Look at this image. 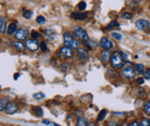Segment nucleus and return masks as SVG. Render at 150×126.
I'll return each instance as SVG.
<instances>
[{
    "mask_svg": "<svg viewBox=\"0 0 150 126\" xmlns=\"http://www.w3.org/2000/svg\"><path fill=\"white\" fill-rule=\"evenodd\" d=\"M110 64H112V68H120L121 66L125 64V59L122 58L121 52L118 51H115L112 55V58H110Z\"/></svg>",
    "mask_w": 150,
    "mask_h": 126,
    "instance_id": "obj_1",
    "label": "nucleus"
},
{
    "mask_svg": "<svg viewBox=\"0 0 150 126\" xmlns=\"http://www.w3.org/2000/svg\"><path fill=\"white\" fill-rule=\"evenodd\" d=\"M74 35L75 37H76L77 39L81 40V41L83 42L84 44H86L88 42V36L87 34V32L84 30V29L82 27H76L75 30H74Z\"/></svg>",
    "mask_w": 150,
    "mask_h": 126,
    "instance_id": "obj_2",
    "label": "nucleus"
},
{
    "mask_svg": "<svg viewBox=\"0 0 150 126\" xmlns=\"http://www.w3.org/2000/svg\"><path fill=\"white\" fill-rule=\"evenodd\" d=\"M122 75L125 79L133 80V79L135 77V70L132 67V66H125V67L122 70Z\"/></svg>",
    "mask_w": 150,
    "mask_h": 126,
    "instance_id": "obj_3",
    "label": "nucleus"
},
{
    "mask_svg": "<svg viewBox=\"0 0 150 126\" xmlns=\"http://www.w3.org/2000/svg\"><path fill=\"white\" fill-rule=\"evenodd\" d=\"M100 45V47L103 50H108V51H110V49L113 48V42L110 41V39H108L107 37H102L101 38Z\"/></svg>",
    "mask_w": 150,
    "mask_h": 126,
    "instance_id": "obj_4",
    "label": "nucleus"
},
{
    "mask_svg": "<svg viewBox=\"0 0 150 126\" xmlns=\"http://www.w3.org/2000/svg\"><path fill=\"white\" fill-rule=\"evenodd\" d=\"M25 46L27 47L30 51H37L39 48V43L36 40L34 39H30V40H26V42H25Z\"/></svg>",
    "mask_w": 150,
    "mask_h": 126,
    "instance_id": "obj_5",
    "label": "nucleus"
},
{
    "mask_svg": "<svg viewBox=\"0 0 150 126\" xmlns=\"http://www.w3.org/2000/svg\"><path fill=\"white\" fill-rule=\"evenodd\" d=\"M29 35V30L25 29H18L16 31L15 39L17 41H22V40H26Z\"/></svg>",
    "mask_w": 150,
    "mask_h": 126,
    "instance_id": "obj_6",
    "label": "nucleus"
},
{
    "mask_svg": "<svg viewBox=\"0 0 150 126\" xmlns=\"http://www.w3.org/2000/svg\"><path fill=\"white\" fill-rule=\"evenodd\" d=\"M18 106L15 102H8L6 106L5 112L6 114L11 115V114L16 113V112L18 111Z\"/></svg>",
    "mask_w": 150,
    "mask_h": 126,
    "instance_id": "obj_7",
    "label": "nucleus"
},
{
    "mask_svg": "<svg viewBox=\"0 0 150 126\" xmlns=\"http://www.w3.org/2000/svg\"><path fill=\"white\" fill-rule=\"evenodd\" d=\"M135 27L139 30H145L149 27V22L144 18H140L135 22Z\"/></svg>",
    "mask_w": 150,
    "mask_h": 126,
    "instance_id": "obj_8",
    "label": "nucleus"
},
{
    "mask_svg": "<svg viewBox=\"0 0 150 126\" xmlns=\"http://www.w3.org/2000/svg\"><path fill=\"white\" fill-rule=\"evenodd\" d=\"M76 55H77V58L83 62L88 61V55L87 51L83 48H78V50L76 52Z\"/></svg>",
    "mask_w": 150,
    "mask_h": 126,
    "instance_id": "obj_9",
    "label": "nucleus"
},
{
    "mask_svg": "<svg viewBox=\"0 0 150 126\" xmlns=\"http://www.w3.org/2000/svg\"><path fill=\"white\" fill-rule=\"evenodd\" d=\"M70 17L76 19V21H84L88 18V15L86 13H81V12H72Z\"/></svg>",
    "mask_w": 150,
    "mask_h": 126,
    "instance_id": "obj_10",
    "label": "nucleus"
},
{
    "mask_svg": "<svg viewBox=\"0 0 150 126\" xmlns=\"http://www.w3.org/2000/svg\"><path fill=\"white\" fill-rule=\"evenodd\" d=\"M43 34L49 41H54V40L56 38V34H55L54 30L52 29H45L43 30Z\"/></svg>",
    "mask_w": 150,
    "mask_h": 126,
    "instance_id": "obj_11",
    "label": "nucleus"
},
{
    "mask_svg": "<svg viewBox=\"0 0 150 126\" xmlns=\"http://www.w3.org/2000/svg\"><path fill=\"white\" fill-rule=\"evenodd\" d=\"M110 58H112V54H110V52L108 51V50H104L100 52V59L103 63H108Z\"/></svg>",
    "mask_w": 150,
    "mask_h": 126,
    "instance_id": "obj_12",
    "label": "nucleus"
},
{
    "mask_svg": "<svg viewBox=\"0 0 150 126\" xmlns=\"http://www.w3.org/2000/svg\"><path fill=\"white\" fill-rule=\"evenodd\" d=\"M64 46H67V47L70 48L71 50H75V49H78L79 48V46H80V43L78 41H76V40H72L71 42H64Z\"/></svg>",
    "mask_w": 150,
    "mask_h": 126,
    "instance_id": "obj_13",
    "label": "nucleus"
},
{
    "mask_svg": "<svg viewBox=\"0 0 150 126\" xmlns=\"http://www.w3.org/2000/svg\"><path fill=\"white\" fill-rule=\"evenodd\" d=\"M60 54L67 58H71L73 55V52L71 51V49L67 47V46H64V47H62L60 49Z\"/></svg>",
    "mask_w": 150,
    "mask_h": 126,
    "instance_id": "obj_14",
    "label": "nucleus"
},
{
    "mask_svg": "<svg viewBox=\"0 0 150 126\" xmlns=\"http://www.w3.org/2000/svg\"><path fill=\"white\" fill-rule=\"evenodd\" d=\"M13 44H14L15 49L18 52H23L25 50V45L21 41H16V42H14Z\"/></svg>",
    "mask_w": 150,
    "mask_h": 126,
    "instance_id": "obj_15",
    "label": "nucleus"
},
{
    "mask_svg": "<svg viewBox=\"0 0 150 126\" xmlns=\"http://www.w3.org/2000/svg\"><path fill=\"white\" fill-rule=\"evenodd\" d=\"M17 31V24L16 23H10L8 28V30H6V32H8V35H13L14 33Z\"/></svg>",
    "mask_w": 150,
    "mask_h": 126,
    "instance_id": "obj_16",
    "label": "nucleus"
},
{
    "mask_svg": "<svg viewBox=\"0 0 150 126\" xmlns=\"http://www.w3.org/2000/svg\"><path fill=\"white\" fill-rule=\"evenodd\" d=\"M63 37H64V42H69L72 41V40H74V37L72 36L71 32H69V31L64 32L63 34Z\"/></svg>",
    "mask_w": 150,
    "mask_h": 126,
    "instance_id": "obj_17",
    "label": "nucleus"
},
{
    "mask_svg": "<svg viewBox=\"0 0 150 126\" xmlns=\"http://www.w3.org/2000/svg\"><path fill=\"white\" fill-rule=\"evenodd\" d=\"M8 103V98H3L0 99V111H3L6 109V104Z\"/></svg>",
    "mask_w": 150,
    "mask_h": 126,
    "instance_id": "obj_18",
    "label": "nucleus"
},
{
    "mask_svg": "<svg viewBox=\"0 0 150 126\" xmlns=\"http://www.w3.org/2000/svg\"><path fill=\"white\" fill-rule=\"evenodd\" d=\"M6 19L2 17H0V33H4L6 31Z\"/></svg>",
    "mask_w": 150,
    "mask_h": 126,
    "instance_id": "obj_19",
    "label": "nucleus"
},
{
    "mask_svg": "<svg viewBox=\"0 0 150 126\" xmlns=\"http://www.w3.org/2000/svg\"><path fill=\"white\" fill-rule=\"evenodd\" d=\"M33 112L34 114L37 116V117H42L43 115V111H42V109L41 107H39V106H36V107H33Z\"/></svg>",
    "mask_w": 150,
    "mask_h": 126,
    "instance_id": "obj_20",
    "label": "nucleus"
},
{
    "mask_svg": "<svg viewBox=\"0 0 150 126\" xmlns=\"http://www.w3.org/2000/svg\"><path fill=\"white\" fill-rule=\"evenodd\" d=\"M134 69L137 71L140 75H143V74H144V72H145V66L143 65L142 64H137L134 65Z\"/></svg>",
    "mask_w": 150,
    "mask_h": 126,
    "instance_id": "obj_21",
    "label": "nucleus"
},
{
    "mask_svg": "<svg viewBox=\"0 0 150 126\" xmlns=\"http://www.w3.org/2000/svg\"><path fill=\"white\" fill-rule=\"evenodd\" d=\"M87 124H88V121H87V119L84 117H80L76 122V126H87Z\"/></svg>",
    "mask_w": 150,
    "mask_h": 126,
    "instance_id": "obj_22",
    "label": "nucleus"
},
{
    "mask_svg": "<svg viewBox=\"0 0 150 126\" xmlns=\"http://www.w3.org/2000/svg\"><path fill=\"white\" fill-rule=\"evenodd\" d=\"M106 114H107V110H100V112L99 113V115H98V122H101L104 118H105V116H106Z\"/></svg>",
    "mask_w": 150,
    "mask_h": 126,
    "instance_id": "obj_23",
    "label": "nucleus"
},
{
    "mask_svg": "<svg viewBox=\"0 0 150 126\" xmlns=\"http://www.w3.org/2000/svg\"><path fill=\"white\" fill-rule=\"evenodd\" d=\"M118 26H119V23H118V21H112V22H110V23H109V25H108L107 27H106V30H110V29L115 28V27H118Z\"/></svg>",
    "mask_w": 150,
    "mask_h": 126,
    "instance_id": "obj_24",
    "label": "nucleus"
},
{
    "mask_svg": "<svg viewBox=\"0 0 150 126\" xmlns=\"http://www.w3.org/2000/svg\"><path fill=\"white\" fill-rule=\"evenodd\" d=\"M31 16H32V11L31 10H27V9H24L23 8V17L25 18L29 19V18H31Z\"/></svg>",
    "mask_w": 150,
    "mask_h": 126,
    "instance_id": "obj_25",
    "label": "nucleus"
},
{
    "mask_svg": "<svg viewBox=\"0 0 150 126\" xmlns=\"http://www.w3.org/2000/svg\"><path fill=\"white\" fill-rule=\"evenodd\" d=\"M144 111L145 113L148 116H150V101H146L144 106Z\"/></svg>",
    "mask_w": 150,
    "mask_h": 126,
    "instance_id": "obj_26",
    "label": "nucleus"
},
{
    "mask_svg": "<svg viewBox=\"0 0 150 126\" xmlns=\"http://www.w3.org/2000/svg\"><path fill=\"white\" fill-rule=\"evenodd\" d=\"M45 98V95L42 92H38V93H35L33 94V98L36 99V101H40V99H42Z\"/></svg>",
    "mask_w": 150,
    "mask_h": 126,
    "instance_id": "obj_27",
    "label": "nucleus"
},
{
    "mask_svg": "<svg viewBox=\"0 0 150 126\" xmlns=\"http://www.w3.org/2000/svg\"><path fill=\"white\" fill-rule=\"evenodd\" d=\"M121 18L122 19H131L133 18V14L132 13H130V12H125V13H122Z\"/></svg>",
    "mask_w": 150,
    "mask_h": 126,
    "instance_id": "obj_28",
    "label": "nucleus"
},
{
    "mask_svg": "<svg viewBox=\"0 0 150 126\" xmlns=\"http://www.w3.org/2000/svg\"><path fill=\"white\" fill-rule=\"evenodd\" d=\"M86 8H87V4L85 1H81L77 5V8H78V10H80V11L85 10V9H86Z\"/></svg>",
    "mask_w": 150,
    "mask_h": 126,
    "instance_id": "obj_29",
    "label": "nucleus"
},
{
    "mask_svg": "<svg viewBox=\"0 0 150 126\" xmlns=\"http://www.w3.org/2000/svg\"><path fill=\"white\" fill-rule=\"evenodd\" d=\"M139 126H150V120L147 118L142 119V121L140 122Z\"/></svg>",
    "mask_w": 150,
    "mask_h": 126,
    "instance_id": "obj_30",
    "label": "nucleus"
},
{
    "mask_svg": "<svg viewBox=\"0 0 150 126\" xmlns=\"http://www.w3.org/2000/svg\"><path fill=\"white\" fill-rule=\"evenodd\" d=\"M36 22L38 24H41V25L44 24L45 23V18L43 16H38L36 18Z\"/></svg>",
    "mask_w": 150,
    "mask_h": 126,
    "instance_id": "obj_31",
    "label": "nucleus"
},
{
    "mask_svg": "<svg viewBox=\"0 0 150 126\" xmlns=\"http://www.w3.org/2000/svg\"><path fill=\"white\" fill-rule=\"evenodd\" d=\"M112 37L115 40H117V41H121V40L122 39V36L120 34V33L118 32H112Z\"/></svg>",
    "mask_w": 150,
    "mask_h": 126,
    "instance_id": "obj_32",
    "label": "nucleus"
},
{
    "mask_svg": "<svg viewBox=\"0 0 150 126\" xmlns=\"http://www.w3.org/2000/svg\"><path fill=\"white\" fill-rule=\"evenodd\" d=\"M40 48H41L42 52H47V50H48V48H47V44L45 43L44 42H42L40 43Z\"/></svg>",
    "mask_w": 150,
    "mask_h": 126,
    "instance_id": "obj_33",
    "label": "nucleus"
},
{
    "mask_svg": "<svg viewBox=\"0 0 150 126\" xmlns=\"http://www.w3.org/2000/svg\"><path fill=\"white\" fill-rule=\"evenodd\" d=\"M39 37H40V33L36 30H32L31 32V39H34V40H37Z\"/></svg>",
    "mask_w": 150,
    "mask_h": 126,
    "instance_id": "obj_34",
    "label": "nucleus"
},
{
    "mask_svg": "<svg viewBox=\"0 0 150 126\" xmlns=\"http://www.w3.org/2000/svg\"><path fill=\"white\" fill-rule=\"evenodd\" d=\"M69 68V64L68 63H64L61 64V69L64 71H67Z\"/></svg>",
    "mask_w": 150,
    "mask_h": 126,
    "instance_id": "obj_35",
    "label": "nucleus"
},
{
    "mask_svg": "<svg viewBox=\"0 0 150 126\" xmlns=\"http://www.w3.org/2000/svg\"><path fill=\"white\" fill-rule=\"evenodd\" d=\"M144 76H145V78L150 79V68H147V69L144 72Z\"/></svg>",
    "mask_w": 150,
    "mask_h": 126,
    "instance_id": "obj_36",
    "label": "nucleus"
},
{
    "mask_svg": "<svg viewBox=\"0 0 150 126\" xmlns=\"http://www.w3.org/2000/svg\"><path fill=\"white\" fill-rule=\"evenodd\" d=\"M106 126H118V122L115 121H110L107 123Z\"/></svg>",
    "mask_w": 150,
    "mask_h": 126,
    "instance_id": "obj_37",
    "label": "nucleus"
},
{
    "mask_svg": "<svg viewBox=\"0 0 150 126\" xmlns=\"http://www.w3.org/2000/svg\"><path fill=\"white\" fill-rule=\"evenodd\" d=\"M145 82V79L144 78H143V77H139V78H137V79H136V83H137V84H143V83H144Z\"/></svg>",
    "mask_w": 150,
    "mask_h": 126,
    "instance_id": "obj_38",
    "label": "nucleus"
},
{
    "mask_svg": "<svg viewBox=\"0 0 150 126\" xmlns=\"http://www.w3.org/2000/svg\"><path fill=\"white\" fill-rule=\"evenodd\" d=\"M129 126H139V123L137 122H133L129 124Z\"/></svg>",
    "mask_w": 150,
    "mask_h": 126,
    "instance_id": "obj_39",
    "label": "nucleus"
},
{
    "mask_svg": "<svg viewBox=\"0 0 150 126\" xmlns=\"http://www.w3.org/2000/svg\"><path fill=\"white\" fill-rule=\"evenodd\" d=\"M42 123H43V124H47V125H49L51 122H50L49 121H47V120H43V121H42Z\"/></svg>",
    "mask_w": 150,
    "mask_h": 126,
    "instance_id": "obj_40",
    "label": "nucleus"
},
{
    "mask_svg": "<svg viewBox=\"0 0 150 126\" xmlns=\"http://www.w3.org/2000/svg\"><path fill=\"white\" fill-rule=\"evenodd\" d=\"M87 126H96V125H95V123H94L93 122H88V123L87 124Z\"/></svg>",
    "mask_w": 150,
    "mask_h": 126,
    "instance_id": "obj_41",
    "label": "nucleus"
},
{
    "mask_svg": "<svg viewBox=\"0 0 150 126\" xmlns=\"http://www.w3.org/2000/svg\"><path fill=\"white\" fill-rule=\"evenodd\" d=\"M18 76H19V74H18V73H17V74L15 75V76H14V78H15V79H17Z\"/></svg>",
    "mask_w": 150,
    "mask_h": 126,
    "instance_id": "obj_42",
    "label": "nucleus"
},
{
    "mask_svg": "<svg viewBox=\"0 0 150 126\" xmlns=\"http://www.w3.org/2000/svg\"><path fill=\"white\" fill-rule=\"evenodd\" d=\"M48 126H59V125H57V124H51V123H50Z\"/></svg>",
    "mask_w": 150,
    "mask_h": 126,
    "instance_id": "obj_43",
    "label": "nucleus"
},
{
    "mask_svg": "<svg viewBox=\"0 0 150 126\" xmlns=\"http://www.w3.org/2000/svg\"><path fill=\"white\" fill-rule=\"evenodd\" d=\"M114 114H116V115H122V113H119V112H114Z\"/></svg>",
    "mask_w": 150,
    "mask_h": 126,
    "instance_id": "obj_44",
    "label": "nucleus"
},
{
    "mask_svg": "<svg viewBox=\"0 0 150 126\" xmlns=\"http://www.w3.org/2000/svg\"><path fill=\"white\" fill-rule=\"evenodd\" d=\"M149 32H150V28H149Z\"/></svg>",
    "mask_w": 150,
    "mask_h": 126,
    "instance_id": "obj_45",
    "label": "nucleus"
},
{
    "mask_svg": "<svg viewBox=\"0 0 150 126\" xmlns=\"http://www.w3.org/2000/svg\"><path fill=\"white\" fill-rule=\"evenodd\" d=\"M149 98H150V94H149Z\"/></svg>",
    "mask_w": 150,
    "mask_h": 126,
    "instance_id": "obj_46",
    "label": "nucleus"
}]
</instances>
